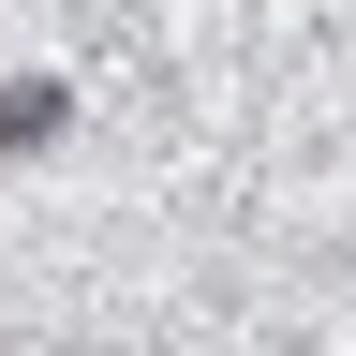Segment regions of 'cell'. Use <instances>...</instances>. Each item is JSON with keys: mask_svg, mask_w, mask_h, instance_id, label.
Returning a JSON list of instances; mask_svg holds the SVG:
<instances>
[{"mask_svg": "<svg viewBox=\"0 0 356 356\" xmlns=\"http://www.w3.org/2000/svg\"><path fill=\"white\" fill-rule=\"evenodd\" d=\"M0 149H60V74H30L15 104H0Z\"/></svg>", "mask_w": 356, "mask_h": 356, "instance_id": "obj_1", "label": "cell"}]
</instances>
